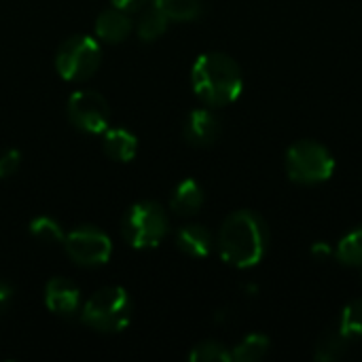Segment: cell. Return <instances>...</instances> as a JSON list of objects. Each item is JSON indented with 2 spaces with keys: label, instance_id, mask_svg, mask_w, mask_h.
I'll return each mask as SVG.
<instances>
[{
  "label": "cell",
  "instance_id": "52a82bcc",
  "mask_svg": "<svg viewBox=\"0 0 362 362\" xmlns=\"http://www.w3.org/2000/svg\"><path fill=\"white\" fill-rule=\"evenodd\" d=\"M68 119L85 134H104L110 125V106L93 89H78L68 98Z\"/></svg>",
  "mask_w": 362,
  "mask_h": 362
},
{
  "label": "cell",
  "instance_id": "277c9868",
  "mask_svg": "<svg viewBox=\"0 0 362 362\" xmlns=\"http://www.w3.org/2000/svg\"><path fill=\"white\" fill-rule=\"evenodd\" d=\"M81 320L100 333H121L132 322V299L121 286L93 293L81 310Z\"/></svg>",
  "mask_w": 362,
  "mask_h": 362
},
{
  "label": "cell",
  "instance_id": "ac0fdd59",
  "mask_svg": "<svg viewBox=\"0 0 362 362\" xmlns=\"http://www.w3.org/2000/svg\"><path fill=\"white\" fill-rule=\"evenodd\" d=\"M335 257L341 265L362 267V225L346 233L335 248Z\"/></svg>",
  "mask_w": 362,
  "mask_h": 362
},
{
  "label": "cell",
  "instance_id": "7c38bea8",
  "mask_svg": "<svg viewBox=\"0 0 362 362\" xmlns=\"http://www.w3.org/2000/svg\"><path fill=\"white\" fill-rule=\"evenodd\" d=\"M176 246L189 255V257H195V259H202V257H208L212 246H214V240H212V233L199 225V223H189L185 227H180V231L176 233Z\"/></svg>",
  "mask_w": 362,
  "mask_h": 362
},
{
  "label": "cell",
  "instance_id": "5b68a950",
  "mask_svg": "<svg viewBox=\"0 0 362 362\" xmlns=\"http://www.w3.org/2000/svg\"><path fill=\"white\" fill-rule=\"evenodd\" d=\"M121 229L132 248H157L168 235V214L157 202H138L125 212Z\"/></svg>",
  "mask_w": 362,
  "mask_h": 362
},
{
  "label": "cell",
  "instance_id": "6da1fadb",
  "mask_svg": "<svg viewBox=\"0 0 362 362\" xmlns=\"http://www.w3.org/2000/svg\"><path fill=\"white\" fill-rule=\"evenodd\" d=\"M269 246V229L265 218L255 210L231 212L216 235L221 259L238 269L255 267L263 261Z\"/></svg>",
  "mask_w": 362,
  "mask_h": 362
},
{
  "label": "cell",
  "instance_id": "4fadbf2b",
  "mask_svg": "<svg viewBox=\"0 0 362 362\" xmlns=\"http://www.w3.org/2000/svg\"><path fill=\"white\" fill-rule=\"evenodd\" d=\"M104 153L112 159V161H132L138 153V138L123 127H112L104 132V142H102Z\"/></svg>",
  "mask_w": 362,
  "mask_h": 362
},
{
  "label": "cell",
  "instance_id": "e0dca14e",
  "mask_svg": "<svg viewBox=\"0 0 362 362\" xmlns=\"http://www.w3.org/2000/svg\"><path fill=\"white\" fill-rule=\"evenodd\" d=\"M168 21H170L168 15H165L163 11H159V8L153 4V6H148V8H142V15H140V19H138L136 32H138V36H140L144 42H151V40L159 38L161 34H165Z\"/></svg>",
  "mask_w": 362,
  "mask_h": 362
},
{
  "label": "cell",
  "instance_id": "ffe728a7",
  "mask_svg": "<svg viewBox=\"0 0 362 362\" xmlns=\"http://www.w3.org/2000/svg\"><path fill=\"white\" fill-rule=\"evenodd\" d=\"M153 4L174 21H193L202 15V0H153Z\"/></svg>",
  "mask_w": 362,
  "mask_h": 362
},
{
  "label": "cell",
  "instance_id": "2e32d148",
  "mask_svg": "<svg viewBox=\"0 0 362 362\" xmlns=\"http://www.w3.org/2000/svg\"><path fill=\"white\" fill-rule=\"evenodd\" d=\"M272 348V341L263 333H250L246 335L233 350H231V361L235 362H257L267 356Z\"/></svg>",
  "mask_w": 362,
  "mask_h": 362
},
{
  "label": "cell",
  "instance_id": "30bf717a",
  "mask_svg": "<svg viewBox=\"0 0 362 362\" xmlns=\"http://www.w3.org/2000/svg\"><path fill=\"white\" fill-rule=\"evenodd\" d=\"M218 136H221V121L212 110L195 108L189 112L185 121V140L191 146H197V148L212 146Z\"/></svg>",
  "mask_w": 362,
  "mask_h": 362
},
{
  "label": "cell",
  "instance_id": "7a4b0ae2",
  "mask_svg": "<svg viewBox=\"0 0 362 362\" xmlns=\"http://www.w3.org/2000/svg\"><path fill=\"white\" fill-rule=\"evenodd\" d=\"M191 83L195 95L212 108L233 104L244 89L240 64L231 55L221 51H210L195 59Z\"/></svg>",
  "mask_w": 362,
  "mask_h": 362
},
{
  "label": "cell",
  "instance_id": "484cf974",
  "mask_svg": "<svg viewBox=\"0 0 362 362\" xmlns=\"http://www.w3.org/2000/svg\"><path fill=\"white\" fill-rule=\"evenodd\" d=\"M11 299H13V291H11V286H8V284H4V282H0V316L8 310Z\"/></svg>",
  "mask_w": 362,
  "mask_h": 362
},
{
  "label": "cell",
  "instance_id": "ba28073f",
  "mask_svg": "<svg viewBox=\"0 0 362 362\" xmlns=\"http://www.w3.org/2000/svg\"><path fill=\"white\" fill-rule=\"evenodd\" d=\"M64 248H66L68 257L76 265H83V267L104 265V263H108V259L112 255L110 238L91 225L70 231L64 240Z\"/></svg>",
  "mask_w": 362,
  "mask_h": 362
},
{
  "label": "cell",
  "instance_id": "9a60e30c",
  "mask_svg": "<svg viewBox=\"0 0 362 362\" xmlns=\"http://www.w3.org/2000/svg\"><path fill=\"white\" fill-rule=\"evenodd\" d=\"M350 344H352V339H350L348 335H344V333L339 331V327L333 329V331L329 329V331H325V333L320 335V339L316 341L314 358L322 362L339 361V358H344V356L350 352Z\"/></svg>",
  "mask_w": 362,
  "mask_h": 362
},
{
  "label": "cell",
  "instance_id": "603a6c76",
  "mask_svg": "<svg viewBox=\"0 0 362 362\" xmlns=\"http://www.w3.org/2000/svg\"><path fill=\"white\" fill-rule=\"evenodd\" d=\"M21 163V153L15 148H8L0 155V178H11Z\"/></svg>",
  "mask_w": 362,
  "mask_h": 362
},
{
  "label": "cell",
  "instance_id": "9c48e42d",
  "mask_svg": "<svg viewBox=\"0 0 362 362\" xmlns=\"http://www.w3.org/2000/svg\"><path fill=\"white\" fill-rule=\"evenodd\" d=\"M45 305L55 316L70 318L81 310V291L66 278H53L45 286Z\"/></svg>",
  "mask_w": 362,
  "mask_h": 362
},
{
  "label": "cell",
  "instance_id": "44dd1931",
  "mask_svg": "<svg viewBox=\"0 0 362 362\" xmlns=\"http://www.w3.org/2000/svg\"><path fill=\"white\" fill-rule=\"evenodd\" d=\"M191 362H231V350L227 346H223L221 341H202L197 344L191 354H189Z\"/></svg>",
  "mask_w": 362,
  "mask_h": 362
},
{
  "label": "cell",
  "instance_id": "8992f818",
  "mask_svg": "<svg viewBox=\"0 0 362 362\" xmlns=\"http://www.w3.org/2000/svg\"><path fill=\"white\" fill-rule=\"evenodd\" d=\"M102 64V49L91 36H72L62 42L55 55V68L64 81L81 83L95 74Z\"/></svg>",
  "mask_w": 362,
  "mask_h": 362
},
{
  "label": "cell",
  "instance_id": "d6986e66",
  "mask_svg": "<svg viewBox=\"0 0 362 362\" xmlns=\"http://www.w3.org/2000/svg\"><path fill=\"white\" fill-rule=\"evenodd\" d=\"M30 235L45 246H59V244L64 246V240H66L62 225L51 216H36L30 223Z\"/></svg>",
  "mask_w": 362,
  "mask_h": 362
},
{
  "label": "cell",
  "instance_id": "5bb4252c",
  "mask_svg": "<svg viewBox=\"0 0 362 362\" xmlns=\"http://www.w3.org/2000/svg\"><path fill=\"white\" fill-rule=\"evenodd\" d=\"M204 206V189L199 187L197 180H182L176 189L174 195L170 199V208L174 214L178 216H193L202 210Z\"/></svg>",
  "mask_w": 362,
  "mask_h": 362
},
{
  "label": "cell",
  "instance_id": "8fae6325",
  "mask_svg": "<svg viewBox=\"0 0 362 362\" xmlns=\"http://www.w3.org/2000/svg\"><path fill=\"white\" fill-rule=\"evenodd\" d=\"M134 30L129 13H123L119 8H108L95 19V36L106 42H123Z\"/></svg>",
  "mask_w": 362,
  "mask_h": 362
},
{
  "label": "cell",
  "instance_id": "3957f363",
  "mask_svg": "<svg viewBox=\"0 0 362 362\" xmlns=\"http://www.w3.org/2000/svg\"><path fill=\"white\" fill-rule=\"evenodd\" d=\"M284 168L297 185H322L335 174V157L318 140H297L286 151Z\"/></svg>",
  "mask_w": 362,
  "mask_h": 362
},
{
  "label": "cell",
  "instance_id": "d4e9b609",
  "mask_svg": "<svg viewBox=\"0 0 362 362\" xmlns=\"http://www.w3.org/2000/svg\"><path fill=\"white\" fill-rule=\"evenodd\" d=\"M331 255H335V250H333L327 242H316V244L312 246V257H314L316 261H327Z\"/></svg>",
  "mask_w": 362,
  "mask_h": 362
},
{
  "label": "cell",
  "instance_id": "cb8c5ba5",
  "mask_svg": "<svg viewBox=\"0 0 362 362\" xmlns=\"http://www.w3.org/2000/svg\"><path fill=\"white\" fill-rule=\"evenodd\" d=\"M110 2H112V6H115V8H119V11H123V13L134 15V13H142V8L146 6V2H148V0H110Z\"/></svg>",
  "mask_w": 362,
  "mask_h": 362
},
{
  "label": "cell",
  "instance_id": "7402d4cb",
  "mask_svg": "<svg viewBox=\"0 0 362 362\" xmlns=\"http://www.w3.org/2000/svg\"><path fill=\"white\" fill-rule=\"evenodd\" d=\"M339 331L350 339H362V299L350 301L339 316Z\"/></svg>",
  "mask_w": 362,
  "mask_h": 362
}]
</instances>
